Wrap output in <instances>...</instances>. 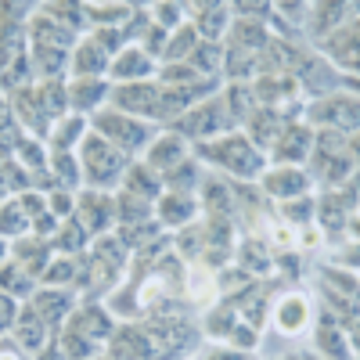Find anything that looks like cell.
I'll return each mask as SVG.
<instances>
[{"instance_id":"6da1fadb","label":"cell","mask_w":360,"mask_h":360,"mask_svg":"<svg viewBox=\"0 0 360 360\" xmlns=\"http://www.w3.org/2000/svg\"><path fill=\"white\" fill-rule=\"evenodd\" d=\"M144 342H148V360H176L184 349L195 346V332L188 324H180L176 317L169 321H152L144 328Z\"/></svg>"},{"instance_id":"7a4b0ae2","label":"cell","mask_w":360,"mask_h":360,"mask_svg":"<svg viewBox=\"0 0 360 360\" xmlns=\"http://www.w3.org/2000/svg\"><path fill=\"white\" fill-rule=\"evenodd\" d=\"M83 169L90 184H115L123 176L127 162L119 155V148H112L105 137H86L83 141Z\"/></svg>"},{"instance_id":"3957f363","label":"cell","mask_w":360,"mask_h":360,"mask_svg":"<svg viewBox=\"0 0 360 360\" xmlns=\"http://www.w3.org/2000/svg\"><path fill=\"white\" fill-rule=\"evenodd\" d=\"M205 155L213 162H220V166H227L238 176H256L259 173V155H256V148L245 137H227L220 144H209Z\"/></svg>"},{"instance_id":"277c9868","label":"cell","mask_w":360,"mask_h":360,"mask_svg":"<svg viewBox=\"0 0 360 360\" xmlns=\"http://www.w3.org/2000/svg\"><path fill=\"white\" fill-rule=\"evenodd\" d=\"M94 127L105 134V141L112 148H127V152H134V148H141L148 141V127L144 123H134L130 115H119V112H105L94 119Z\"/></svg>"},{"instance_id":"5b68a950","label":"cell","mask_w":360,"mask_h":360,"mask_svg":"<svg viewBox=\"0 0 360 360\" xmlns=\"http://www.w3.org/2000/svg\"><path fill=\"white\" fill-rule=\"evenodd\" d=\"M115 105L137 115H162V86L155 83H127L115 90Z\"/></svg>"},{"instance_id":"8992f818","label":"cell","mask_w":360,"mask_h":360,"mask_svg":"<svg viewBox=\"0 0 360 360\" xmlns=\"http://www.w3.org/2000/svg\"><path fill=\"white\" fill-rule=\"evenodd\" d=\"M310 115L317 123H324L328 130H353V127H360V101L356 98H328V101H317Z\"/></svg>"},{"instance_id":"52a82bcc","label":"cell","mask_w":360,"mask_h":360,"mask_svg":"<svg viewBox=\"0 0 360 360\" xmlns=\"http://www.w3.org/2000/svg\"><path fill=\"white\" fill-rule=\"evenodd\" d=\"M227 127V112L224 105H202L195 108L188 119H180V130H184L188 137H213L217 130Z\"/></svg>"},{"instance_id":"ba28073f","label":"cell","mask_w":360,"mask_h":360,"mask_svg":"<svg viewBox=\"0 0 360 360\" xmlns=\"http://www.w3.org/2000/svg\"><path fill=\"white\" fill-rule=\"evenodd\" d=\"M33 40H37V47H47V51H65V44H72V33L65 22L37 15L33 18Z\"/></svg>"},{"instance_id":"9c48e42d","label":"cell","mask_w":360,"mask_h":360,"mask_svg":"<svg viewBox=\"0 0 360 360\" xmlns=\"http://www.w3.org/2000/svg\"><path fill=\"white\" fill-rule=\"evenodd\" d=\"M72 332L83 335V339H90V342H101V339L112 335V321L105 317V310L86 307V310H79V314L72 317Z\"/></svg>"},{"instance_id":"30bf717a","label":"cell","mask_w":360,"mask_h":360,"mask_svg":"<svg viewBox=\"0 0 360 360\" xmlns=\"http://www.w3.org/2000/svg\"><path fill=\"white\" fill-rule=\"evenodd\" d=\"M263 188L274 195V198H299L303 195V188H307V176L299 173V169H292V166H285V169H274V173H266L263 176Z\"/></svg>"},{"instance_id":"8fae6325","label":"cell","mask_w":360,"mask_h":360,"mask_svg":"<svg viewBox=\"0 0 360 360\" xmlns=\"http://www.w3.org/2000/svg\"><path fill=\"white\" fill-rule=\"evenodd\" d=\"M328 54L332 58H339V62H349V65H356L360 62V22H353V25H342L339 33L328 40Z\"/></svg>"},{"instance_id":"7c38bea8","label":"cell","mask_w":360,"mask_h":360,"mask_svg":"<svg viewBox=\"0 0 360 360\" xmlns=\"http://www.w3.org/2000/svg\"><path fill=\"white\" fill-rule=\"evenodd\" d=\"M278 328L285 335H292V332H299V328L307 324V317H310V307H307V299L303 295H285L281 303H278Z\"/></svg>"},{"instance_id":"4fadbf2b","label":"cell","mask_w":360,"mask_h":360,"mask_svg":"<svg viewBox=\"0 0 360 360\" xmlns=\"http://www.w3.org/2000/svg\"><path fill=\"white\" fill-rule=\"evenodd\" d=\"M195 213H198V205H195L188 195H166V198L159 202V220L169 224V227H184V224H191Z\"/></svg>"},{"instance_id":"5bb4252c","label":"cell","mask_w":360,"mask_h":360,"mask_svg":"<svg viewBox=\"0 0 360 360\" xmlns=\"http://www.w3.org/2000/svg\"><path fill=\"white\" fill-rule=\"evenodd\" d=\"M180 159H184V141L166 134L152 144V152H148V166H155V169H173L180 166Z\"/></svg>"},{"instance_id":"9a60e30c","label":"cell","mask_w":360,"mask_h":360,"mask_svg":"<svg viewBox=\"0 0 360 360\" xmlns=\"http://www.w3.org/2000/svg\"><path fill=\"white\" fill-rule=\"evenodd\" d=\"M69 307H72V303H69V295H65V292L47 288V292H37V295H33V310H37V317H40V321H51V324L65 321Z\"/></svg>"},{"instance_id":"2e32d148","label":"cell","mask_w":360,"mask_h":360,"mask_svg":"<svg viewBox=\"0 0 360 360\" xmlns=\"http://www.w3.org/2000/svg\"><path fill=\"white\" fill-rule=\"evenodd\" d=\"M101 69H108V51H105L98 40L79 44V51H76V72H79L83 79H90V76H98Z\"/></svg>"},{"instance_id":"e0dca14e","label":"cell","mask_w":360,"mask_h":360,"mask_svg":"<svg viewBox=\"0 0 360 360\" xmlns=\"http://www.w3.org/2000/svg\"><path fill=\"white\" fill-rule=\"evenodd\" d=\"M112 72H115L119 79H137V76H144V72H152V58H148L141 47H127V51L112 62Z\"/></svg>"},{"instance_id":"ac0fdd59","label":"cell","mask_w":360,"mask_h":360,"mask_svg":"<svg viewBox=\"0 0 360 360\" xmlns=\"http://www.w3.org/2000/svg\"><path fill=\"white\" fill-rule=\"evenodd\" d=\"M112 360H148L144 332H137V328H127V332H119L115 342H112Z\"/></svg>"},{"instance_id":"d6986e66","label":"cell","mask_w":360,"mask_h":360,"mask_svg":"<svg viewBox=\"0 0 360 360\" xmlns=\"http://www.w3.org/2000/svg\"><path fill=\"white\" fill-rule=\"evenodd\" d=\"M37 105H40V112H47V115L65 112V105H69V90H65V83H62V79L44 83V86L37 90Z\"/></svg>"},{"instance_id":"ffe728a7","label":"cell","mask_w":360,"mask_h":360,"mask_svg":"<svg viewBox=\"0 0 360 360\" xmlns=\"http://www.w3.org/2000/svg\"><path fill=\"white\" fill-rule=\"evenodd\" d=\"M252 137H256L259 144L281 141V115H278L274 108H259V112L252 115Z\"/></svg>"},{"instance_id":"44dd1931","label":"cell","mask_w":360,"mask_h":360,"mask_svg":"<svg viewBox=\"0 0 360 360\" xmlns=\"http://www.w3.org/2000/svg\"><path fill=\"white\" fill-rule=\"evenodd\" d=\"M15 335L25 349H40L44 346V321L37 317V310H25L18 314V328H15Z\"/></svg>"},{"instance_id":"7402d4cb","label":"cell","mask_w":360,"mask_h":360,"mask_svg":"<svg viewBox=\"0 0 360 360\" xmlns=\"http://www.w3.org/2000/svg\"><path fill=\"white\" fill-rule=\"evenodd\" d=\"M310 152V134L299 127V130H285L278 141V159H303Z\"/></svg>"},{"instance_id":"603a6c76","label":"cell","mask_w":360,"mask_h":360,"mask_svg":"<svg viewBox=\"0 0 360 360\" xmlns=\"http://www.w3.org/2000/svg\"><path fill=\"white\" fill-rule=\"evenodd\" d=\"M195 15H198V29L209 37V40H217L220 37V29H224V18H227V8L224 4H198V8H191Z\"/></svg>"},{"instance_id":"cb8c5ba5","label":"cell","mask_w":360,"mask_h":360,"mask_svg":"<svg viewBox=\"0 0 360 360\" xmlns=\"http://www.w3.org/2000/svg\"><path fill=\"white\" fill-rule=\"evenodd\" d=\"M25 224H29V213L22 209V202H8L4 209H0V234L15 238V234L25 231Z\"/></svg>"},{"instance_id":"d4e9b609","label":"cell","mask_w":360,"mask_h":360,"mask_svg":"<svg viewBox=\"0 0 360 360\" xmlns=\"http://www.w3.org/2000/svg\"><path fill=\"white\" fill-rule=\"evenodd\" d=\"M83 227H94V231L108 227V202L101 195H86L83 198Z\"/></svg>"},{"instance_id":"484cf974","label":"cell","mask_w":360,"mask_h":360,"mask_svg":"<svg viewBox=\"0 0 360 360\" xmlns=\"http://www.w3.org/2000/svg\"><path fill=\"white\" fill-rule=\"evenodd\" d=\"M33 69L40 76H54L58 69H65V51H47V47H33Z\"/></svg>"},{"instance_id":"4316f807","label":"cell","mask_w":360,"mask_h":360,"mask_svg":"<svg viewBox=\"0 0 360 360\" xmlns=\"http://www.w3.org/2000/svg\"><path fill=\"white\" fill-rule=\"evenodd\" d=\"M317 346L328 353V356H335V360H346V342L342 335L332 328V321H321V332H317Z\"/></svg>"},{"instance_id":"83f0119b","label":"cell","mask_w":360,"mask_h":360,"mask_svg":"<svg viewBox=\"0 0 360 360\" xmlns=\"http://www.w3.org/2000/svg\"><path fill=\"white\" fill-rule=\"evenodd\" d=\"M101 94H105V86H101V83L79 79V83L69 90V101H72V108H90L94 101H101Z\"/></svg>"},{"instance_id":"f1b7e54d","label":"cell","mask_w":360,"mask_h":360,"mask_svg":"<svg viewBox=\"0 0 360 360\" xmlns=\"http://www.w3.org/2000/svg\"><path fill=\"white\" fill-rule=\"evenodd\" d=\"M83 15H90L101 25H123V18L130 15V8L123 4H94V8H83Z\"/></svg>"},{"instance_id":"f546056e","label":"cell","mask_w":360,"mask_h":360,"mask_svg":"<svg viewBox=\"0 0 360 360\" xmlns=\"http://www.w3.org/2000/svg\"><path fill=\"white\" fill-rule=\"evenodd\" d=\"M152 166H137V169H130V176H127V184H130V195H137V198H152L155 195V180H152V173H148Z\"/></svg>"},{"instance_id":"4dcf8cb0","label":"cell","mask_w":360,"mask_h":360,"mask_svg":"<svg viewBox=\"0 0 360 360\" xmlns=\"http://www.w3.org/2000/svg\"><path fill=\"white\" fill-rule=\"evenodd\" d=\"M191 62H195V72H198V76L209 72V69H217V65H220V47H217V44H198V47L191 51Z\"/></svg>"},{"instance_id":"1f68e13d","label":"cell","mask_w":360,"mask_h":360,"mask_svg":"<svg viewBox=\"0 0 360 360\" xmlns=\"http://www.w3.org/2000/svg\"><path fill=\"white\" fill-rule=\"evenodd\" d=\"M119 213H123V224H141L144 213H152L148 209V202H137V195H119Z\"/></svg>"},{"instance_id":"d6a6232c","label":"cell","mask_w":360,"mask_h":360,"mask_svg":"<svg viewBox=\"0 0 360 360\" xmlns=\"http://www.w3.org/2000/svg\"><path fill=\"white\" fill-rule=\"evenodd\" d=\"M62 353H65V356H72V360H83V356L94 353V342L83 339V335H76L72 328H69V332L62 335Z\"/></svg>"},{"instance_id":"836d02e7","label":"cell","mask_w":360,"mask_h":360,"mask_svg":"<svg viewBox=\"0 0 360 360\" xmlns=\"http://www.w3.org/2000/svg\"><path fill=\"white\" fill-rule=\"evenodd\" d=\"M0 288L25 295L29 292V274H25V270H18V266H0Z\"/></svg>"},{"instance_id":"e575fe53","label":"cell","mask_w":360,"mask_h":360,"mask_svg":"<svg viewBox=\"0 0 360 360\" xmlns=\"http://www.w3.org/2000/svg\"><path fill=\"white\" fill-rule=\"evenodd\" d=\"M321 220H324L328 231L342 227V224H346V202H339V198H324V205H321Z\"/></svg>"},{"instance_id":"d590c367","label":"cell","mask_w":360,"mask_h":360,"mask_svg":"<svg viewBox=\"0 0 360 360\" xmlns=\"http://www.w3.org/2000/svg\"><path fill=\"white\" fill-rule=\"evenodd\" d=\"M83 234H86V231H83V224H79V220H69V224L62 227V238H58V242H62V249H65V252H72V249H79V245H83Z\"/></svg>"},{"instance_id":"8d00e7d4","label":"cell","mask_w":360,"mask_h":360,"mask_svg":"<svg viewBox=\"0 0 360 360\" xmlns=\"http://www.w3.org/2000/svg\"><path fill=\"white\" fill-rule=\"evenodd\" d=\"M79 130H83L79 119H65V123L54 130V144H58V152H62V148H69V144L76 141V134H79Z\"/></svg>"},{"instance_id":"74e56055","label":"cell","mask_w":360,"mask_h":360,"mask_svg":"<svg viewBox=\"0 0 360 360\" xmlns=\"http://www.w3.org/2000/svg\"><path fill=\"white\" fill-rule=\"evenodd\" d=\"M205 205H213L217 209V213H227V209H231V198H227V188L224 184H217V180H213V184H209L205 188Z\"/></svg>"},{"instance_id":"f35d334b","label":"cell","mask_w":360,"mask_h":360,"mask_svg":"<svg viewBox=\"0 0 360 360\" xmlns=\"http://www.w3.org/2000/svg\"><path fill=\"white\" fill-rule=\"evenodd\" d=\"M242 263H245L249 270H266V263H270V256H263V245H256V242H249V245L242 249Z\"/></svg>"},{"instance_id":"ab89813d","label":"cell","mask_w":360,"mask_h":360,"mask_svg":"<svg viewBox=\"0 0 360 360\" xmlns=\"http://www.w3.org/2000/svg\"><path fill=\"white\" fill-rule=\"evenodd\" d=\"M191 47H195V33H191V29H184L180 37H173V40H169L166 54H169V58H180V54H188V58H191Z\"/></svg>"},{"instance_id":"60d3db41","label":"cell","mask_w":360,"mask_h":360,"mask_svg":"<svg viewBox=\"0 0 360 360\" xmlns=\"http://www.w3.org/2000/svg\"><path fill=\"white\" fill-rule=\"evenodd\" d=\"M231 342L245 353V349H252V346H256V332H252L249 324H234V328H231Z\"/></svg>"},{"instance_id":"b9f144b4","label":"cell","mask_w":360,"mask_h":360,"mask_svg":"<svg viewBox=\"0 0 360 360\" xmlns=\"http://www.w3.org/2000/svg\"><path fill=\"white\" fill-rule=\"evenodd\" d=\"M15 321H18V314H15V299L0 292V332H8Z\"/></svg>"},{"instance_id":"7bdbcfd3","label":"cell","mask_w":360,"mask_h":360,"mask_svg":"<svg viewBox=\"0 0 360 360\" xmlns=\"http://www.w3.org/2000/svg\"><path fill=\"white\" fill-rule=\"evenodd\" d=\"M54 173L62 176V180H65L69 188L76 184V169H72V159H69L65 152H58V155H54Z\"/></svg>"},{"instance_id":"ee69618b","label":"cell","mask_w":360,"mask_h":360,"mask_svg":"<svg viewBox=\"0 0 360 360\" xmlns=\"http://www.w3.org/2000/svg\"><path fill=\"white\" fill-rule=\"evenodd\" d=\"M69 278H72V263H62V259H58V263L47 270V274H44L47 285H65Z\"/></svg>"},{"instance_id":"f6af8a7d","label":"cell","mask_w":360,"mask_h":360,"mask_svg":"<svg viewBox=\"0 0 360 360\" xmlns=\"http://www.w3.org/2000/svg\"><path fill=\"white\" fill-rule=\"evenodd\" d=\"M205 360H245V356H242V349H209Z\"/></svg>"},{"instance_id":"bcb514c9","label":"cell","mask_w":360,"mask_h":360,"mask_svg":"<svg viewBox=\"0 0 360 360\" xmlns=\"http://www.w3.org/2000/svg\"><path fill=\"white\" fill-rule=\"evenodd\" d=\"M288 217H292V220H307V217H310V202H299V205H288Z\"/></svg>"},{"instance_id":"7dc6e473","label":"cell","mask_w":360,"mask_h":360,"mask_svg":"<svg viewBox=\"0 0 360 360\" xmlns=\"http://www.w3.org/2000/svg\"><path fill=\"white\" fill-rule=\"evenodd\" d=\"M342 259H346V263H349V266H360V242H356V245H349V249H346V256H342Z\"/></svg>"},{"instance_id":"c3c4849f","label":"cell","mask_w":360,"mask_h":360,"mask_svg":"<svg viewBox=\"0 0 360 360\" xmlns=\"http://www.w3.org/2000/svg\"><path fill=\"white\" fill-rule=\"evenodd\" d=\"M51 205H54V213H69V205H72V202H69V195H54Z\"/></svg>"},{"instance_id":"681fc988","label":"cell","mask_w":360,"mask_h":360,"mask_svg":"<svg viewBox=\"0 0 360 360\" xmlns=\"http://www.w3.org/2000/svg\"><path fill=\"white\" fill-rule=\"evenodd\" d=\"M0 360H22L15 349H8V346H0Z\"/></svg>"},{"instance_id":"f907efd6","label":"cell","mask_w":360,"mask_h":360,"mask_svg":"<svg viewBox=\"0 0 360 360\" xmlns=\"http://www.w3.org/2000/svg\"><path fill=\"white\" fill-rule=\"evenodd\" d=\"M349 155H360V134L349 141Z\"/></svg>"},{"instance_id":"816d5d0a","label":"cell","mask_w":360,"mask_h":360,"mask_svg":"<svg viewBox=\"0 0 360 360\" xmlns=\"http://www.w3.org/2000/svg\"><path fill=\"white\" fill-rule=\"evenodd\" d=\"M349 335H353V346L360 349V328H353V332H349Z\"/></svg>"},{"instance_id":"f5cc1de1","label":"cell","mask_w":360,"mask_h":360,"mask_svg":"<svg viewBox=\"0 0 360 360\" xmlns=\"http://www.w3.org/2000/svg\"><path fill=\"white\" fill-rule=\"evenodd\" d=\"M0 256H4V245H0Z\"/></svg>"}]
</instances>
